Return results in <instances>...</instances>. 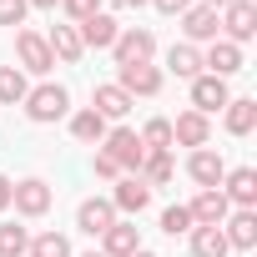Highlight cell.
Segmentation results:
<instances>
[{
  "label": "cell",
  "instance_id": "obj_1",
  "mask_svg": "<svg viewBox=\"0 0 257 257\" xmlns=\"http://www.w3.org/2000/svg\"><path fill=\"white\" fill-rule=\"evenodd\" d=\"M26 116L36 121V126H51V121H61V116H71V91L66 86H56V81H41V86H31L26 91Z\"/></svg>",
  "mask_w": 257,
  "mask_h": 257
},
{
  "label": "cell",
  "instance_id": "obj_2",
  "mask_svg": "<svg viewBox=\"0 0 257 257\" xmlns=\"http://www.w3.org/2000/svg\"><path fill=\"white\" fill-rule=\"evenodd\" d=\"M96 152H106V157L121 167V177H137V172H142V162H147V147H142V137L132 132V126H111L106 142H101Z\"/></svg>",
  "mask_w": 257,
  "mask_h": 257
},
{
  "label": "cell",
  "instance_id": "obj_3",
  "mask_svg": "<svg viewBox=\"0 0 257 257\" xmlns=\"http://www.w3.org/2000/svg\"><path fill=\"white\" fill-rule=\"evenodd\" d=\"M217 26H222V41L247 46L257 36V6H252V0H227V6L217 11Z\"/></svg>",
  "mask_w": 257,
  "mask_h": 257
},
{
  "label": "cell",
  "instance_id": "obj_4",
  "mask_svg": "<svg viewBox=\"0 0 257 257\" xmlns=\"http://www.w3.org/2000/svg\"><path fill=\"white\" fill-rule=\"evenodd\" d=\"M51 202H56V192H51V182L46 177H21L16 187H11V207L21 212V217H46L51 212Z\"/></svg>",
  "mask_w": 257,
  "mask_h": 257
},
{
  "label": "cell",
  "instance_id": "obj_5",
  "mask_svg": "<svg viewBox=\"0 0 257 257\" xmlns=\"http://www.w3.org/2000/svg\"><path fill=\"white\" fill-rule=\"evenodd\" d=\"M111 56H116V66H147V61L157 56V36H152L147 26H121Z\"/></svg>",
  "mask_w": 257,
  "mask_h": 257
},
{
  "label": "cell",
  "instance_id": "obj_6",
  "mask_svg": "<svg viewBox=\"0 0 257 257\" xmlns=\"http://www.w3.org/2000/svg\"><path fill=\"white\" fill-rule=\"evenodd\" d=\"M16 56H21V71H26V76H46V71L56 66L46 36H41V31H26V26L16 31Z\"/></svg>",
  "mask_w": 257,
  "mask_h": 257
},
{
  "label": "cell",
  "instance_id": "obj_7",
  "mask_svg": "<svg viewBox=\"0 0 257 257\" xmlns=\"http://www.w3.org/2000/svg\"><path fill=\"white\" fill-rule=\"evenodd\" d=\"M177 21H182V36H187V46H202V41L212 46V41L222 36V26H217V11H212V6H197V0H192V6H187Z\"/></svg>",
  "mask_w": 257,
  "mask_h": 257
},
{
  "label": "cell",
  "instance_id": "obj_8",
  "mask_svg": "<svg viewBox=\"0 0 257 257\" xmlns=\"http://www.w3.org/2000/svg\"><path fill=\"white\" fill-rule=\"evenodd\" d=\"M172 147H212V116H202V111H182L177 121H172Z\"/></svg>",
  "mask_w": 257,
  "mask_h": 257
},
{
  "label": "cell",
  "instance_id": "obj_9",
  "mask_svg": "<svg viewBox=\"0 0 257 257\" xmlns=\"http://www.w3.org/2000/svg\"><path fill=\"white\" fill-rule=\"evenodd\" d=\"M111 207H116V217H142V212L152 207V187H147L142 177H116Z\"/></svg>",
  "mask_w": 257,
  "mask_h": 257
},
{
  "label": "cell",
  "instance_id": "obj_10",
  "mask_svg": "<svg viewBox=\"0 0 257 257\" xmlns=\"http://www.w3.org/2000/svg\"><path fill=\"white\" fill-rule=\"evenodd\" d=\"M162 81H167V76H162V66H152V61H147V66H116V86L132 96V101H137V96H157Z\"/></svg>",
  "mask_w": 257,
  "mask_h": 257
},
{
  "label": "cell",
  "instance_id": "obj_11",
  "mask_svg": "<svg viewBox=\"0 0 257 257\" xmlns=\"http://www.w3.org/2000/svg\"><path fill=\"white\" fill-rule=\"evenodd\" d=\"M227 101H232V86H227L222 76H207V71H202V76L192 81V111H202V116H217Z\"/></svg>",
  "mask_w": 257,
  "mask_h": 257
},
{
  "label": "cell",
  "instance_id": "obj_12",
  "mask_svg": "<svg viewBox=\"0 0 257 257\" xmlns=\"http://www.w3.org/2000/svg\"><path fill=\"white\" fill-rule=\"evenodd\" d=\"M187 177H192L202 192L222 187V177H227V162H222V152H212V147H197V152L187 157Z\"/></svg>",
  "mask_w": 257,
  "mask_h": 257
},
{
  "label": "cell",
  "instance_id": "obj_13",
  "mask_svg": "<svg viewBox=\"0 0 257 257\" xmlns=\"http://www.w3.org/2000/svg\"><path fill=\"white\" fill-rule=\"evenodd\" d=\"M76 36H81V46H86V51H111V46H116V36H121V21H116V16H106V11H96L91 21H81V26H76Z\"/></svg>",
  "mask_w": 257,
  "mask_h": 257
},
{
  "label": "cell",
  "instance_id": "obj_14",
  "mask_svg": "<svg viewBox=\"0 0 257 257\" xmlns=\"http://www.w3.org/2000/svg\"><path fill=\"white\" fill-rule=\"evenodd\" d=\"M202 71L207 76H222V81H232L237 71H242V46H232V41H212L207 51H202Z\"/></svg>",
  "mask_w": 257,
  "mask_h": 257
},
{
  "label": "cell",
  "instance_id": "obj_15",
  "mask_svg": "<svg viewBox=\"0 0 257 257\" xmlns=\"http://www.w3.org/2000/svg\"><path fill=\"white\" fill-rule=\"evenodd\" d=\"M222 197H227L232 207L257 212V172H252V167H227V177H222Z\"/></svg>",
  "mask_w": 257,
  "mask_h": 257
},
{
  "label": "cell",
  "instance_id": "obj_16",
  "mask_svg": "<svg viewBox=\"0 0 257 257\" xmlns=\"http://www.w3.org/2000/svg\"><path fill=\"white\" fill-rule=\"evenodd\" d=\"M187 212H192V227H222L227 212H232V202L222 197V187H212V192H197L187 202Z\"/></svg>",
  "mask_w": 257,
  "mask_h": 257
},
{
  "label": "cell",
  "instance_id": "obj_17",
  "mask_svg": "<svg viewBox=\"0 0 257 257\" xmlns=\"http://www.w3.org/2000/svg\"><path fill=\"white\" fill-rule=\"evenodd\" d=\"M137 247H142V227H137L132 217H116V222L101 232V252H106V257H132Z\"/></svg>",
  "mask_w": 257,
  "mask_h": 257
},
{
  "label": "cell",
  "instance_id": "obj_18",
  "mask_svg": "<svg viewBox=\"0 0 257 257\" xmlns=\"http://www.w3.org/2000/svg\"><path fill=\"white\" fill-rule=\"evenodd\" d=\"M222 237H227V247H237V252H252V247H257V212H247V207H232V212H227V222H222Z\"/></svg>",
  "mask_w": 257,
  "mask_h": 257
},
{
  "label": "cell",
  "instance_id": "obj_19",
  "mask_svg": "<svg viewBox=\"0 0 257 257\" xmlns=\"http://www.w3.org/2000/svg\"><path fill=\"white\" fill-rule=\"evenodd\" d=\"M111 222H116V207H111V197H86V202L76 207V227H81L86 237H101Z\"/></svg>",
  "mask_w": 257,
  "mask_h": 257
},
{
  "label": "cell",
  "instance_id": "obj_20",
  "mask_svg": "<svg viewBox=\"0 0 257 257\" xmlns=\"http://www.w3.org/2000/svg\"><path fill=\"white\" fill-rule=\"evenodd\" d=\"M222 126H227V137H252L257 132V101L252 96H232L222 106Z\"/></svg>",
  "mask_w": 257,
  "mask_h": 257
},
{
  "label": "cell",
  "instance_id": "obj_21",
  "mask_svg": "<svg viewBox=\"0 0 257 257\" xmlns=\"http://www.w3.org/2000/svg\"><path fill=\"white\" fill-rule=\"evenodd\" d=\"M132 106H137V101L126 96L116 81H106V86H96V91H91V111H96V116H106V121H121Z\"/></svg>",
  "mask_w": 257,
  "mask_h": 257
},
{
  "label": "cell",
  "instance_id": "obj_22",
  "mask_svg": "<svg viewBox=\"0 0 257 257\" xmlns=\"http://www.w3.org/2000/svg\"><path fill=\"white\" fill-rule=\"evenodd\" d=\"M106 132H111V121H106V116H96L91 106L71 111V137H76L81 147H101V142H106Z\"/></svg>",
  "mask_w": 257,
  "mask_h": 257
},
{
  "label": "cell",
  "instance_id": "obj_23",
  "mask_svg": "<svg viewBox=\"0 0 257 257\" xmlns=\"http://www.w3.org/2000/svg\"><path fill=\"white\" fill-rule=\"evenodd\" d=\"M46 46H51V56H56L61 66H76V61L86 56V46H81V36H76V26H51V36H46Z\"/></svg>",
  "mask_w": 257,
  "mask_h": 257
},
{
  "label": "cell",
  "instance_id": "obj_24",
  "mask_svg": "<svg viewBox=\"0 0 257 257\" xmlns=\"http://www.w3.org/2000/svg\"><path fill=\"white\" fill-rule=\"evenodd\" d=\"M187 247H192V257H227L232 252L227 237H222V227H192L187 232Z\"/></svg>",
  "mask_w": 257,
  "mask_h": 257
},
{
  "label": "cell",
  "instance_id": "obj_25",
  "mask_svg": "<svg viewBox=\"0 0 257 257\" xmlns=\"http://www.w3.org/2000/svg\"><path fill=\"white\" fill-rule=\"evenodd\" d=\"M167 71H172V76H182V81H197V76H202V51H197V46H187V41H182V46H172V51H167Z\"/></svg>",
  "mask_w": 257,
  "mask_h": 257
},
{
  "label": "cell",
  "instance_id": "obj_26",
  "mask_svg": "<svg viewBox=\"0 0 257 257\" xmlns=\"http://www.w3.org/2000/svg\"><path fill=\"white\" fill-rule=\"evenodd\" d=\"M147 187H167L172 177H177V162H172V152H147V162H142V172H137Z\"/></svg>",
  "mask_w": 257,
  "mask_h": 257
},
{
  "label": "cell",
  "instance_id": "obj_27",
  "mask_svg": "<svg viewBox=\"0 0 257 257\" xmlns=\"http://www.w3.org/2000/svg\"><path fill=\"white\" fill-rule=\"evenodd\" d=\"M26 91H31V81L21 66H0V106H21Z\"/></svg>",
  "mask_w": 257,
  "mask_h": 257
},
{
  "label": "cell",
  "instance_id": "obj_28",
  "mask_svg": "<svg viewBox=\"0 0 257 257\" xmlns=\"http://www.w3.org/2000/svg\"><path fill=\"white\" fill-rule=\"evenodd\" d=\"M26 252H31V227L0 222V257H26Z\"/></svg>",
  "mask_w": 257,
  "mask_h": 257
},
{
  "label": "cell",
  "instance_id": "obj_29",
  "mask_svg": "<svg viewBox=\"0 0 257 257\" xmlns=\"http://www.w3.org/2000/svg\"><path fill=\"white\" fill-rule=\"evenodd\" d=\"M26 257H71V237L66 232H36Z\"/></svg>",
  "mask_w": 257,
  "mask_h": 257
},
{
  "label": "cell",
  "instance_id": "obj_30",
  "mask_svg": "<svg viewBox=\"0 0 257 257\" xmlns=\"http://www.w3.org/2000/svg\"><path fill=\"white\" fill-rule=\"evenodd\" d=\"M137 137H142V147H147V152H172V121H167V116H152Z\"/></svg>",
  "mask_w": 257,
  "mask_h": 257
},
{
  "label": "cell",
  "instance_id": "obj_31",
  "mask_svg": "<svg viewBox=\"0 0 257 257\" xmlns=\"http://www.w3.org/2000/svg\"><path fill=\"white\" fill-rule=\"evenodd\" d=\"M162 232H167V237H187V232H192V212H187V207H167V212H162Z\"/></svg>",
  "mask_w": 257,
  "mask_h": 257
},
{
  "label": "cell",
  "instance_id": "obj_32",
  "mask_svg": "<svg viewBox=\"0 0 257 257\" xmlns=\"http://www.w3.org/2000/svg\"><path fill=\"white\" fill-rule=\"evenodd\" d=\"M26 16H31V6H26V0H0V26H26Z\"/></svg>",
  "mask_w": 257,
  "mask_h": 257
},
{
  "label": "cell",
  "instance_id": "obj_33",
  "mask_svg": "<svg viewBox=\"0 0 257 257\" xmlns=\"http://www.w3.org/2000/svg\"><path fill=\"white\" fill-rule=\"evenodd\" d=\"M61 11H66V16L81 26V21H91V16L101 11V0H61Z\"/></svg>",
  "mask_w": 257,
  "mask_h": 257
},
{
  "label": "cell",
  "instance_id": "obj_34",
  "mask_svg": "<svg viewBox=\"0 0 257 257\" xmlns=\"http://www.w3.org/2000/svg\"><path fill=\"white\" fill-rule=\"evenodd\" d=\"M91 172H96L101 182H116V177H121V167H116V162H111L106 152H96V157H91Z\"/></svg>",
  "mask_w": 257,
  "mask_h": 257
},
{
  "label": "cell",
  "instance_id": "obj_35",
  "mask_svg": "<svg viewBox=\"0 0 257 257\" xmlns=\"http://www.w3.org/2000/svg\"><path fill=\"white\" fill-rule=\"evenodd\" d=\"M147 6H157L162 16H182V11L192 6V0H147Z\"/></svg>",
  "mask_w": 257,
  "mask_h": 257
},
{
  "label": "cell",
  "instance_id": "obj_36",
  "mask_svg": "<svg viewBox=\"0 0 257 257\" xmlns=\"http://www.w3.org/2000/svg\"><path fill=\"white\" fill-rule=\"evenodd\" d=\"M11 187H16V182H11L6 172H0V212H6V207H11Z\"/></svg>",
  "mask_w": 257,
  "mask_h": 257
},
{
  "label": "cell",
  "instance_id": "obj_37",
  "mask_svg": "<svg viewBox=\"0 0 257 257\" xmlns=\"http://www.w3.org/2000/svg\"><path fill=\"white\" fill-rule=\"evenodd\" d=\"M26 6H31V11H56L61 0H26Z\"/></svg>",
  "mask_w": 257,
  "mask_h": 257
},
{
  "label": "cell",
  "instance_id": "obj_38",
  "mask_svg": "<svg viewBox=\"0 0 257 257\" xmlns=\"http://www.w3.org/2000/svg\"><path fill=\"white\" fill-rule=\"evenodd\" d=\"M197 6H212V11H222V6H227V0H197Z\"/></svg>",
  "mask_w": 257,
  "mask_h": 257
},
{
  "label": "cell",
  "instance_id": "obj_39",
  "mask_svg": "<svg viewBox=\"0 0 257 257\" xmlns=\"http://www.w3.org/2000/svg\"><path fill=\"white\" fill-rule=\"evenodd\" d=\"M132 257H157V252H147V247H137V252H132Z\"/></svg>",
  "mask_w": 257,
  "mask_h": 257
},
{
  "label": "cell",
  "instance_id": "obj_40",
  "mask_svg": "<svg viewBox=\"0 0 257 257\" xmlns=\"http://www.w3.org/2000/svg\"><path fill=\"white\" fill-rule=\"evenodd\" d=\"M81 257H106V252H101V247H96V252H81Z\"/></svg>",
  "mask_w": 257,
  "mask_h": 257
},
{
  "label": "cell",
  "instance_id": "obj_41",
  "mask_svg": "<svg viewBox=\"0 0 257 257\" xmlns=\"http://www.w3.org/2000/svg\"><path fill=\"white\" fill-rule=\"evenodd\" d=\"M121 6H147V0H121Z\"/></svg>",
  "mask_w": 257,
  "mask_h": 257
}]
</instances>
